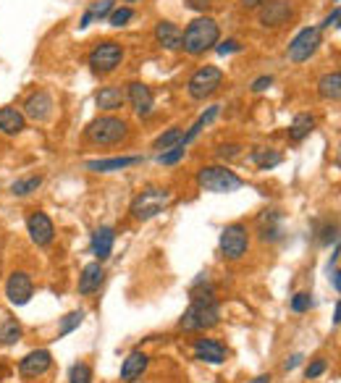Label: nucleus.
I'll return each instance as SVG.
<instances>
[{"label":"nucleus","mask_w":341,"mask_h":383,"mask_svg":"<svg viewBox=\"0 0 341 383\" xmlns=\"http://www.w3.org/2000/svg\"><path fill=\"white\" fill-rule=\"evenodd\" d=\"M220 40L218 21L210 16H200L189 21V26L181 32V50H187L189 56H203L213 50Z\"/></svg>","instance_id":"nucleus-1"},{"label":"nucleus","mask_w":341,"mask_h":383,"mask_svg":"<svg viewBox=\"0 0 341 383\" xmlns=\"http://www.w3.org/2000/svg\"><path fill=\"white\" fill-rule=\"evenodd\" d=\"M126 137H129V123L118 116H100L84 129V139L95 147H113Z\"/></svg>","instance_id":"nucleus-2"},{"label":"nucleus","mask_w":341,"mask_h":383,"mask_svg":"<svg viewBox=\"0 0 341 383\" xmlns=\"http://www.w3.org/2000/svg\"><path fill=\"white\" fill-rule=\"evenodd\" d=\"M170 203H173V192H170V189L147 187L131 200L129 213L134 220H150V218H155V215H161Z\"/></svg>","instance_id":"nucleus-3"},{"label":"nucleus","mask_w":341,"mask_h":383,"mask_svg":"<svg viewBox=\"0 0 341 383\" xmlns=\"http://www.w3.org/2000/svg\"><path fill=\"white\" fill-rule=\"evenodd\" d=\"M197 184L210 195H231L244 187V181L234 171H228L226 165H203L197 171Z\"/></svg>","instance_id":"nucleus-4"},{"label":"nucleus","mask_w":341,"mask_h":383,"mask_svg":"<svg viewBox=\"0 0 341 383\" xmlns=\"http://www.w3.org/2000/svg\"><path fill=\"white\" fill-rule=\"evenodd\" d=\"M218 302H192L189 310L181 315L179 328L181 331H208V328L218 326Z\"/></svg>","instance_id":"nucleus-5"},{"label":"nucleus","mask_w":341,"mask_h":383,"mask_svg":"<svg viewBox=\"0 0 341 383\" xmlns=\"http://www.w3.org/2000/svg\"><path fill=\"white\" fill-rule=\"evenodd\" d=\"M123 61V45L121 42H113V40H106L95 45L87 58V63H90L92 73H98V76H106V73H113Z\"/></svg>","instance_id":"nucleus-6"},{"label":"nucleus","mask_w":341,"mask_h":383,"mask_svg":"<svg viewBox=\"0 0 341 383\" xmlns=\"http://www.w3.org/2000/svg\"><path fill=\"white\" fill-rule=\"evenodd\" d=\"M223 84V71H220L218 66H203V68H197L192 73V79H189L187 90H189V98L192 100H205L215 95L218 87Z\"/></svg>","instance_id":"nucleus-7"},{"label":"nucleus","mask_w":341,"mask_h":383,"mask_svg":"<svg viewBox=\"0 0 341 383\" xmlns=\"http://www.w3.org/2000/svg\"><path fill=\"white\" fill-rule=\"evenodd\" d=\"M247 250H250V231H247L244 223H231V226L220 231V252H223L226 260H242Z\"/></svg>","instance_id":"nucleus-8"},{"label":"nucleus","mask_w":341,"mask_h":383,"mask_svg":"<svg viewBox=\"0 0 341 383\" xmlns=\"http://www.w3.org/2000/svg\"><path fill=\"white\" fill-rule=\"evenodd\" d=\"M320 29L317 26H305L302 32L294 34V40L289 42V48H286V58L292 61V63H305L310 58L315 56L317 48H320Z\"/></svg>","instance_id":"nucleus-9"},{"label":"nucleus","mask_w":341,"mask_h":383,"mask_svg":"<svg viewBox=\"0 0 341 383\" xmlns=\"http://www.w3.org/2000/svg\"><path fill=\"white\" fill-rule=\"evenodd\" d=\"M294 16L292 3L289 0H268L258 9V21L263 29H278V26L289 24Z\"/></svg>","instance_id":"nucleus-10"},{"label":"nucleus","mask_w":341,"mask_h":383,"mask_svg":"<svg viewBox=\"0 0 341 383\" xmlns=\"http://www.w3.org/2000/svg\"><path fill=\"white\" fill-rule=\"evenodd\" d=\"M32 294H34V284L32 278H29V273L14 270L9 276V281H6V297H9L11 305L21 307V305H26V302L32 300Z\"/></svg>","instance_id":"nucleus-11"},{"label":"nucleus","mask_w":341,"mask_h":383,"mask_svg":"<svg viewBox=\"0 0 341 383\" xmlns=\"http://www.w3.org/2000/svg\"><path fill=\"white\" fill-rule=\"evenodd\" d=\"M26 231H29V239H32L37 247H48L50 242L56 239V226H53V220H50L42 210L29 213V218H26Z\"/></svg>","instance_id":"nucleus-12"},{"label":"nucleus","mask_w":341,"mask_h":383,"mask_svg":"<svg viewBox=\"0 0 341 383\" xmlns=\"http://www.w3.org/2000/svg\"><path fill=\"white\" fill-rule=\"evenodd\" d=\"M126 98H129L131 108H134V113H137L139 118H150V116H153L155 98H153V92H150L147 84L131 82L129 87H126Z\"/></svg>","instance_id":"nucleus-13"},{"label":"nucleus","mask_w":341,"mask_h":383,"mask_svg":"<svg viewBox=\"0 0 341 383\" xmlns=\"http://www.w3.org/2000/svg\"><path fill=\"white\" fill-rule=\"evenodd\" d=\"M50 365H53V354L48 349H34L19 362V373L24 378H40V375L48 373Z\"/></svg>","instance_id":"nucleus-14"},{"label":"nucleus","mask_w":341,"mask_h":383,"mask_svg":"<svg viewBox=\"0 0 341 383\" xmlns=\"http://www.w3.org/2000/svg\"><path fill=\"white\" fill-rule=\"evenodd\" d=\"M228 349L215 339H197L195 342V359L200 362H208V365H220L226 362Z\"/></svg>","instance_id":"nucleus-15"},{"label":"nucleus","mask_w":341,"mask_h":383,"mask_svg":"<svg viewBox=\"0 0 341 383\" xmlns=\"http://www.w3.org/2000/svg\"><path fill=\"white\" fill-rule=\"evenodd\" d=\"M53 113V98H50L45 90L32 92L24 103V118H32V121H45L48 116Z\"/></svg>","instance_id":"nucleus-16"},{"label":"nucleus","mask_w":341,"mask_h":383,"mask_svg":"<svg viewBox=\"0 0 341 383\" xmlns=\"http://www.w3.org/2000/svg\"><path fill=\"white\" fill-rule=\"evenodd\" d=\"M103 278H106V270H103V262H90L84 265L79 276V294L81 297H90L103 286Z\"/></svg>","instance_id":"nucleus-17"},{"label":"nucleus","mask_w":341,"mask_h":383,"mask_svg":"<svg viewBox=\"0 0 341 383\" xmlns=\"http://www.w3.org/2000/svg\"><path fill=\"white\" fill-rule=\"evenodd\" d=\"M258 231L263 242H278L281 239V213L278 210H263L258 215Z\"/></svg>","instance_id":"nucleus-18"},{"label":"nucleus","mask_w":341,"mask_h":383,"mask_svg":"<svg viewBox=\"0 0 341 383\" xmlns=\"http://www.w3.org/2000/svg\"><path fill=\"white\" fill-rule=\"evenodd\" d=\"M147 365H150V357H147L145 352H139L134 349L129 354V357L123 359V365H121V381L126 383H134L142 378V373L147 370Z\"/></svg>","instance_id":"nucleus-19"},{"label":"nucleus","mask_w":341,"mask_h":383,"mask_svg":"<svg viewBox=\"0 0 341 383\" xmlns=\"http://www.w3.org/2000/svg\"><path fill=\"white\" fill-rule=\"evenodd\" d=\"M113 242H116V231L111 226H100L98 231L92 234V255L98 257V262L111 257V252H113Z\"/></svg>","instance_id":"nucleus-20"},{"label":"nucleus","mask_w":341,"mask_h":383,"mask_svg":"<svg viewBox=\"0 0 341 383\" xmlns=\"http://www.w3.org/2000/svg\"><path fill=\"white\" fill-rule=\"evenodd\" d=\"M155 40L161 45L163 50H181V29L176 24H170V21H158L155 26Z\"/></svg>","instance_id":"nucleus-21"},{"label":"nucleus","mask_w":341,"mask_h":383,"mask_svg":"<svg viewBox=\"0 0 341 383\" xmlns=\"http://www.w3.org/2000/svg\"><path fill=\"white\" fill-rule=\"evenodd\" d=\"M26 129V118L16 108H0V131L6 137H16Z\"/></svg>","instance_id":"nucleus-22"},{"label":"nucleus","mask_w":341,"mask_h":383,"mask_svg":"<svg viewBox=\"0 0 341 383\" xmlns=\"http://www.w3.org/2000/svg\"><path fill=\"white\" fill-rule=\"evenodd\" d=\"M137 163H142L139 155H123V158H108V160H90L87 168L95 173H111V171H123V168L137 165Z\"/></svg>","instance_id":"nucleus-23"},{"label":"nucleus","mask_w":341,"mask_h":383,"mask_svg":"<svg viewBox=\"0 0 341 383\" xmlns=\"http://www.w3.org/2000/svg\"><path fill=\"white\" fill-rule=\"evenodd\" d=\"M123 100H126V92L121 87H100L95 92V106L100 111H118L123 106Z\"/></svg>","instance_id":"nucleus-24"},{"label":"nucleus","mask_w":341,"mask_h":383,"mask_svg":"<svg viewBox=\"0 0 341 383\" xmlns=\"http://www.w3.org/2000/svg\"><path fill=\"white\" fill-rule=\"evenodd\" d=\"M312 129H315V116H310V113H300V116H294V121L292 126H289V131H286V137H289V142H305V139L312 134Z\"/></svg>","instance_id":"nucleus-25"},{"label":"nucleus","mask_w":341,"mask_h":383,"mask_svg":"<svg viewBox=\"0 0 341 383\" xmlns=\"http://www.w3.org/2000/svg\"><path fill=\"white\" fill-rule=\"evenodd\" d=\"M317 95L323 100H336L341 98V71H331L320 76V82H317Z\"/></svg>","instance_id":"nucleus-26"},{"label":"nucleus","mask_w":341,"mask_h":383,"mask_svg":"<svg viewBox=\"0 0 341 383\" xmlns=\"http://www.w3.org/2000/svg\"><path fill=\"white\" fill-rule=\"evenodd\" d=\"M281 160H284L281 153L273 150V147H258V150H252V163L258 165L260 171H270V168H276Z\"/></svg>","instance_id":"nucleus-27"},{"label":"nucleus","mask_w":341,"mask_h":383,"mask_svg":"<svg viewBox=\"0 0 341 383\" xmlns=\"http://www.w3.org/2000/svg\"><path fill=\"white\" fill-rule=\"evenodd\" d=\"M189 300L192 302H215V286H213V281L208 278V273L197 276V281L192 284V289H189Z\"/></svg>","instance_id":"nucleus-28"},{"label":"nucleus","mask_w":341,"mask_h":383,"mask_svg":"<svg viewBox=\"0 0 341 383\" xmlns=\"http://www.w3.org/2000/svg\"><path fill=\"white\" fill-rule=\"evenodd\" d=\"M21 336H24V328L19 323L16 318H6L0 320V344L3 347H14V344L21 342Z\"/></svg>","instance_id":"nucleus-29"},{"label":"nucleus","mask_w":341,"mask_h":383,"mask_svg":"<svg viewBox=\"0 0 341 383\" xmlns=\"http://www.w3.org/2000/svg\"><path fill=\"white\" fill-rule=\"evenodd\" d=\"M113 3H116V0H100V3H92L90 9H87V14H84V16H81V21H79V29H87V26H90L92 21H100V19L111 16V11L116 9Z\"/></svg>","instance_id":"nucleus-30"},{"label":"nucleus","mask_w":341,"mask_h":383,"mask_svg":"<svg viewBox=\"0 0 341 383\" xmlns=\"http://www.w3.org/2000/svg\"><path fill=\"white\" fill-rule=\"evenodd\" d=\"M220 113V106H213V108H208V111H205L203 116H200V118H197L195 123H192V129L187 131V134H184V137H181V145L187 147L189 142H195L197 139V134H200V131L205 129V126H208V123L213 121V118H215V116Z\"/></svg>","instance_id":"nucleus-31"},{"label":"nucleus","mask_w":341,"mask_h":383,"mask_svg":"<svg viewBox=\"0 0 341 383\" xmlns=\"http://www.w3.org/2000/svg\"><path fill=\"white\" fill-rule=\"evenodd\" d=\"M42 187V176H26V179H19L11 184V195L14 197H26L37 192Z\"/></svg>","instance_id":"nucleus-32"},{"label":"nucleus","mask_w":341,"mask_h":383,"mask_svg":"<svg viewBox=\"0 0 341 383\" xmlns=\"http://www.w3.org/2000/svg\"><path fill=\"white\" fill-rule=\"evenodd\" d=\"M181 137H184V131H181V126H170L166 134H161V137L155 139V150H168V147H173V145H179L181 142Z\"/></svg>","instance_id":"nucleus-33"},{"label":"nucleus","mask_w":341,"mask_h":383,"mask_svg":"<svg viewBox=\"0 0 341 383\" xmlns=\"http://www.w3.org/2000/svg\"><path fill=\"white\" fill-rule=\"evenodd\" d=\"M184 153H187V147L181 145H173V147H168V150H163L161 155H158V163H163V165H176L184 158Z\"/></svg>","instance_id":"nucleus-34"},{"label":"nucleus","mask_w":341,"mask_h":383,"mask_svg":"<svg viewBox=\"0 0 341 383\" xmlns=\"http://www.w3.org/2000/svg\"><path fill=\"white\" fill-rule=\"evenodd\" d=\"M81 320H84V312L81 310H73V312H68L63 320H61V328H58V336L63 339V336H68L73 331V328H79L81 326Z\"/></svg>","instance_id":"nucleus-35"},{"label":"nucleus","mask_w":341,"mask_h":383,"mask_svg":"<svg viewBox=\"0 0 341 383\" xmlns=\"http://www.w3.org/2000/svg\"><path fill=\"white\" fill-rule=\"evenodd\" d=\"M68 383H92V367L87 362H76L68 370Z\"/></svg>","instance_id":"nucleus-36"},{"label":"nucleus","mask_w":341,"mask_h":383,"mask_svg":"<svg viewBox=\"0 0 341 383\" xmlns=\"http://www.w3.org/2000/svg\"><path fill=\"white\" fill-rule=\"evenodd\" d=\"M108 19H111V26H126L131 19H134V11L126 9V6H123V9H113Z\"/></svg>","instance_id":"nucleus-37"},{"label":"nucleus","mask_w":341,"mask_h":383,"mask_svg":"<svg viewBox=\"0 0 341 383\" xmlns=\"http://www.w3.org/2000/svg\"><path fill=\"white\" fill-rule=\"evenodd\" d=\"M312 307V294L307 292H300L292 297V310L294 312H307Z\"/></svg>","instance_id":"nucleus-38"},{"label":"nucleus","mask_w":341,"mask_h":383,"mask_svg":"<svg viewBox=\"0 0 341 383\" xmlns=\"http://www.w3.org/2000/svg\"><path fill=\"white\" fill-rule=\"evenodd\" d=\"M242 155V145H234V142H228V145H220L218 147V158L220 160H234V158Z\"/></svg>","instance_id":"nucleus-39"},{"label":"nucleus","mask_w":341,"mask_h":383,"mask_svg":"<svg viewBox=\"0 0 341 383\" xmlns=\"http://www.w3.org/2000/svg\"><path fill=\"white\" fill-rule=\"evenodd\" d=\"M325 367H328V362H325V359H315V362H310V365L305 367V378H307V381H312V378H317V375L325 373Z\"/></svg>","instance_id":"nucleus-40"},{"label":"nucleus","mask_w":341,"mask_h":383,"mask_svg":"<svg viewBox=\"0 0 341 383\" xmlns=\"http://www.w3.org/2000/svg\"><path fill=\"white\" fill-rule=\"evenodd\" d=\"M242 50V42L239 40H226V42H220V45H215V53L218 56H231V53H239Z\"/></svg>","instance_id":"nucleus-41"},{"label":"nucleus","mask_w":341,"mask_h":383,"mask_svg":"<svg viewBox=\"0 0 341 383\" xmlns=\"http://www.w3.org/2000/svg\"><path fill=\"white\" fill-rule=\"evenodd\" d=\"M336 231H339V228H336V223H328V226L323 228V234H320V242H323V245H339V237H336Z\"/></svg>","instance_id":"nucleus-42"},{"label":"nucleus","mask_w":341,"mask_h":383,"mask_svg":"<svg viewBox=\"0 0 341 383\" xmlns=\"http://www.w3.org/2000/svg\"><path fill=\"white\" fill-rule=\"evenodd\" d=\"M270 84H273V76H270V73H265V76H258V79L252 82L250 90H252V92H265V90L270 87Z\"/></svg>","instance_id":"nucleus-43"},{"label":"nucleus","mask_w":341,"mask_h":383,"mask_svg":"<svg viewBox=\"0 0 341 383\" xmlns=\"http://www.w3.org/2000/svg\"><path fill=\"white\" fill-rule=\"evenodd\" d=\"M331 26H339V6H336V9H333L331 14H328V16H325V21H323L320 26H317V29L323 32V29H331Z\"/></svg>","instance_id":"nucleus-44"},{"label":"nucleus","mask_w":341,"mask_h":383,"mask_svg":"<svg viewBox=\"0 0 341 383\" xmlns=\"http://www.w3.org/2000/svg\"><path fill=\"white\" fill-rule=\"evenodd\" d=\"M187 9L200 11V14H205V11L210 9V0H187Z\"/></svg>","instance_id":"nucleus-45"},{"label":"nucleus","mask_w":341,"mask_h":383,"mask_svg":"<svg viewBox=\"0 0 341 383\" xmlns=\"http://www.w3.org/2000/svg\"><path fill=\"white\" fill-rule=\"evenodd\" d=\"M263 3H268V0H242V9H244V11H252V9H260Z\"/></svg>","instance_id":"nucleus-46"},{"label":"nucleus","mask_w":341,"mask_h":383,"mask_svg":"<svg viewBox=\"0 0 341 383\" xmlns=\"http://www.w3.org/2000/svg\"><path fill=\"white\" fill-rule=\"evenodd\" d=\"M300 362H302V354H294V357H289V359H286V370H294V367H297V365H300Z\"/></svg>","instance_id":"nucleus-47"},{"label":"nucleus","mask_w":341,"mask_h":383,"mask_svg":"<svg viewBox=\"0 0 341 383\" xmlns=\"http://www.w3.org/2000/svg\"><path fill=\"white\" fill-rule=\"evenodd\" d=\"M339 320H341V305L336 302V307H333V323L339 326Z\"/></svg>","instance_id":"nucleus-48"},{"label":"nucleus","mask_w":341,"mask_h":383,"mask_svg":"<svg viewBox=\"0 0 341 383\" xmlns=\"http://www.w3.org/2000/svg\"><path fill=\"white\" fill-rule=\"evenodd\" d=\"M270 381V375H260V378H255L252 383H268Z\"/></svg>","instance_id":"nucleus-49"},{"label":"nucleus","mask_w":341,"mask_h":383,"mask_svg":"<svg viewBox=\"0 0 341 383\" xmlns=\"http://www.w3.org/2000/svg\"><path fill=\"white\" fill-rule=\"evenodd\" d=\"M126 3H134V0H126Z\"/></svg>","instance_id":"nucleus-50"},{"label":"nucleus","mask_w":341,"mask_h":383,"mask_svg":"<svg viewBox=\"0 0 341 383\" xmlns=\"http://www.w3.org/2000/svg\"><path fill=\"white\" fill-rule=\"evenodd\" d=\"M134 383H142V381H134Z\"/></svg>","instance_id":"nucleus-51"}]
</instances>
